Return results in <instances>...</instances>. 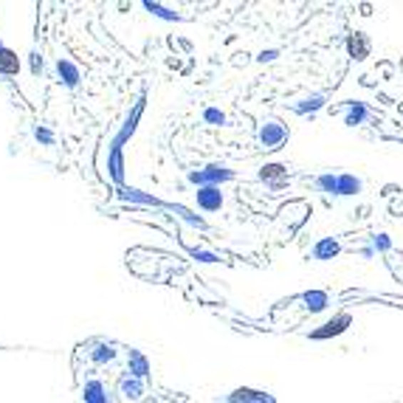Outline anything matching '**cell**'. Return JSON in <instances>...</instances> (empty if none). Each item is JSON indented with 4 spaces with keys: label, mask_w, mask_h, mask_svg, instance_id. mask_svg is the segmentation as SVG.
I'll return each instance as SVG.
<instances>
[{
    "label": "cell",
    "mask_w": 403,
    "mask_h": 403,
    "mask_svg": "<svg viewBox=\"0 0 403 403\" xmlns=\"http://www.w3.org/2000/svg\"><path fill=\"white\" fill-rule=\"evenodd\" d=\"M280 57V51H274V49H271V51H262V54H260V62H274V59Z\"/></svg>",
    "instance_id": "27"
},
{
    "label": "cell",
    "mask_w": 403,
    "mask_h": 403,
    "mask_svg": "<svg viewBox=\"0 0 403 403\" xmlns=\"http://www.w3.org/2000/svg\"><path fill=\"white\" fill-rule=\"evenodd\" d=\"M147 369H150V364H147V358L141 355V352H130V372H133V378H144L147 375Z\"/></svg>",
    "instance_id": "16"
},
{
    "label": "cell",
    "mask_w": 403,
    "mask_h": 403,
    "mask_svg": "<svg viewBox=\"0 0 403 403\" xmlns=\"http://www.w3.org/2000/svg\"><path fill=\"white\" fill-rule=\"evenodd\" d=\"M113 358H116L113 347H99V352H96V361H113Z\"/></svg>",
    "instance_id": "25"
},
{
    "label": "cell",
    "mask_w": 403,
    "mask_h": 403,
    "mask_svg": "<svg viewBox=\"0 0 403 403\" xmlns=\"http://www.w3.org/2000/svg\"><path fill=\"white\" fill-rule=\"evenodd\" d=\"M155 17H164V20H180V14H175V11H170V9H164L161 3H144Z\"/></svg>",
    "instance_id": "20"
},
{
    "label": "cell",
    "mask_w": 403,
    "mask_h": 403,
    "mask_svg": "<svg viewBox=\"0 0 403 403\" xmlns=\"http://www.w3.org/2000/svg\"><path fill=\"white\" fill-rule=\"evenodd\" d=\"M350 325H352V316H350V313H336L330 322H325L319 330H313V333H310V339H316V342H325V339L342 336Z\"/></svg>",
    "instance_id": "3"
},
{
    "label": "cell",
    "mask_w": 403,
    "mask_h": 403,
    "mask_svg": "<svg viewBox=\"0 0 403 403\" xmlns=\"http://www.w3.org/2000/svg\"><path fill=\"white\" fill-rule=\"evenodd\" d=\"M316 189L325 192V195H336V189H339V175H333V173L319 175V178H316Z\"/></svg>",
    "instance_id": "15"
},
{
    "label": "cell",
    "mask_w": 403,
    "mask_h": 403,
    "mask_svg": "<svg viewBox=\"0 0 403 403\" xmlns=\"http://www.w3.org/2000/svg\"><path fill=\"white\" fill-rule=\"evenodd\" d=\"M121 392H124L127 398L138 401V398L144 395V384H141L138 378H124V381H121Z\"/></svg>",
    "instance_id": "17"
},
{
    "label": "cell",
    "mask_w": 403,
    "mask_h": 403,
    "mask_svg": "<svg viewBox=\"0 0 403 403\" xmlns=\"http://www.w3.org/2000/svg\"><path fill=\"white\" fill-rule=\"evenodd\" d=\"M195 257H198L200 262H218V257H215V254H209V251H195Z\"/></svg>",
    "instance_id": "26"
},
{
    "label": "cell",
    "mask_w": 403,
    "mask_h": 403,
    "mask_svg": "<svg viewBox=\"0 0 403 403\" xmlns=\"http://www.w3.org/2000/svg\"><path fill=\"white\" fill-rule=\"evenodd\" d=\"M111 175H113V180H121V153H118V147H113V155H111Z\"/></svg>",
    "instance_id": "21"
},
{
    "label": "cell",
    "mask_w": 403,
    "mask_h": 403,
    "mask_svg": "<svg viewBox=\"0 0 403 403\" xmlns=\"http://www.w3.org/2000/svg\"><path fill=\"white\" fill-rule=\"evenodd\" d=\"M226 403H277L274 395H268V392H257V389H234L229 395V401Z\"/></svg>",
    "instance_id": "7"
},
{
    "label": "cell",
    "mask_w": 403,
    "mask_h": 403,
    "mask_svg": "<svg viewBox=\"0 0 403 403\" xmlns=\"http://www.w3.org/2000/svg\"><path fill=\"white\" fill-rule=\"evenodd\" d=\"M302 302H305V307H307L310 313H322V310L330 305V296H327L325 290H305V293H302Z\"/></svg>",
    "instance_id": "11"
},
{
    "label": "cell",
    "mask_w": 403,
    "mask_h": 403,
    "mask_svg": "<svg viewBox=\"0 0 403 403\" xmlns=\"http://www.w3.org/2000/svg\"><path fill=\"white\" fill-rule=\"evenodd\" d=\"M285 138H288V130H285V124H280V121H265V124L260 127V144H262L265 150H280V147L285 144Z\"/></svg>",
    "instance_id": "2"
},
{
    "label": "cell",
    "mask_w": 403,
    "mask_h": 403,
    "mask_svg": "<svg viewBox=\"0 0 403 403\" xmlns=\"http://www.w3.org/2000/svg\"><path fill=\"white\" fill-rule=\"evenodd\" d=\"M121 198H124V200H141V203H153V198H144V195H138V189H127Z\"/></svg>",
    "instance_id": "24"
},
{
    "label": "cell",
    "mask_w": 403,
    "mask_h": 403,
    "mask_svg": "<svg viewBox=\"0 0 403 403\" xmlns=\"http://www.w3.org/2000/svg\"><path fill=\"white\" fill-rule=\"evenodd\" d=\"M364 189V180L352 173H339V189H336V198H352V195H361Z\"/></svg>",
    "instance_id": "8"
},
{
    "label": "cell",
    "mask_w": 403,
    "mask_h": 403,
    "mask_svg": "<svg viewBox=\"0 0 403 403\" xmlns=\"http://www.w3.org/2000/svg\"><path fill=\"white\" fill-rule=\"evenodd\" d=\"M17 68H20V59H17V54L0 46V73H17Z\"/></svg>",
    "instance_id": "14"
},
{
    "label": "cell",
    "mask_w": 403,
    "mask_h": 403,
    "mask_svg": "<svg viewBox=\"0 0 403 403\" xmlns=\"http://www.w3.org/2000/svg\"><path fill=\"white\" fill-rule=\"evenodd\" d=\"M108 395H111V392H108V387H105L102 381H88L85 389H82L85 403H113Z\"/></svg>",
    "instance_id": "10"
},
{
    "label": "cell",
    "mask_w": 403,
    "mask_h": 403,
    "mask_svg": "<svg viewBox=\"0 0 403 403\" xmlns=\"http://www.w3.org/2000/svg\"><path fill=\"white\" fill-rule=\"evenodd\" d=\"M34 138L43 141V144H54V133L46 130V127H37V130H34Z\"/></svg>",
    "instance_id": "22"
},
{
    "label": "cell",
    "mask_w": 403,
    "mask_h": 403,
    "mask_svg": "<svg viewBox=\"0 0 403 403\" xmlns=\"http://www.w3.org/2000/svg\"><path fill=\"white\" fill-rule=\"evenodd\" d=\"M57 73H59V79H62L68 88H76V85H79V79H82L79 68H76L71 59H57Z\"/></svg>",
    "instance_id": "12"
},
{
    "label": "cell",
    "mask_w": 403,
    "mask_h": 403,
    "mask_svg": "<svg viewBox=\"0 0 403 403\" xmlns=\"http://www.w3.org/2000/svg\"><path fill=\"white\" fill-rule=\"evenodd\" d=\"M369 248L378 251V254H387V251H392V237L384 234V231H378V234H372V245Z\"/></svg>",
    "instance_id": "19"
},
{
    "label": "cell",
    "mask_w": 403,
    "mask_h": 403,
    "mask_svg": "<svg viewBox=\"0 0 403 403\" xmlns=\"http://www.w3.org/2000/svg\"><path fill=\"white\" fill-rule=\"evenodd\" d=\"M203 118H206L209 124H223V121H226V116L220 113V111H215V108H209V111L203 113Z\"/></svg>",
    "instance_id": "23"
},
{
    "label": "cell",
    "mask_w": 403,
    "mask_h": 403,
    "mask_svg": "<svg viewBox=\"0 0 403 403\" xmlns=\"http://www.w3.org/2000/svg\"><path fill=\"white\" fill-rule=\"evenodd\" d=\"M369 105L367 102H347V111H345V124L347 127H361V124H367L369 121Z\"/></svg>",
    "instance_id": "4"
},
{
    "label": "cell",
    "mask_w": 403,
    "mask_h": 403,
    "mask_svg": "<svg viewBox=\"0 0 403 403\" xmlns=\"http://www.w3.org/2000/svg\"><path fill=\"white\" fill-rule=\"evenodd\" d=\"M347 54L352 59H367L369 57V40H367L361 31L350 34V37H347Z\"/></svg>",
    "instance_id": "9"
},
{
    "label": "cell",
    "mask_w": 403,
    "mask_h": 403,
    "mask_svg": "<svg viewBox=\"0 0 403 403\" xmlns=\"http://www.w3.org/2000/svg\"><path fill=\"white\" fill-rule=\"evenodd\" d=\"M325 105H327V96H325V93H310V96H305L302 102H296V105H293V111H296V113H302V116H307V113L322 111Z\"/></svg>",
    "instance_id": "13"
},
{
    "label": "cell",
    "mask_w": 403,
    "mask_h": 403,
    "mask_svg": "<svg viewBox=\"0 0 403 403\" xmlns=\"http://www.w3.org/2000/svg\"><path fill=\"white\" fill-rule=\"evenodd\" d=\"M198 206H200L203 212H218V209L223 206V192H220L218 186H203V189H198Z\"/></svg>",
    "instance_id": "5"
},
{
    "label": "cell",
    "mask_w": 403,
    "mask_h": 403,
    "mask_svg": "<svg viewBox=\"0 0 403 403\" xmlns=\"http://www.w3.org/2000/svg\"><path fill=\"white\" fill-rule=\"evenodd\" d=\"M231 178H234V173L226 170L223 164H209V167H203V170L189 173V180L198 183L200 189H203V186H218V189H220V183H226Z\"/></svg>",
    "instance_id": "1"
},
{
    "label": "cell",
    "mask_w": 403,
    "mask_h": 403,
    "mask_svg": "<svg viewBox=\"0 0 403 403\" xmlns=\"http://www.w3.org/2000/svg\"><path fill=\"white\" fill-rule=\"evenodd\" d=\"M339 254H342V243L336 237H322L313 245V260H319V262H327V260H333Z\"/></svg>",
    "instance_id": "6"
},
{
    "label": "cell",
    "mask_w": 403,
    "mask_h": 403,
    "mask_svg": "<svg viewBox=\"0 0 403 403\" xmlns=\"http://www.w3.org/2000/svg\"><path fill=\"white\" fill-rule=\"evenodd\" d=\"M260 178H262V180H285V178H288V170H285L282 164H265Z\"/></svg>",
    "instance_id": "18"
}]
</instances>
